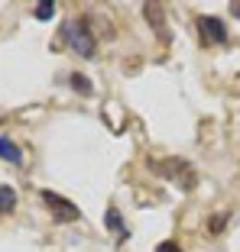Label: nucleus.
I'll use <instances>...</instances> for the list:
<instances>
[{
  "label": "nucleus",
  "instance_id": "nucleus-1",
  "mask_svg": "<svg viewBox=\"0 0 240 252\" xmlns=\"http://www.w3.org/2000/svg\"><path fill=\"white\" fill-rule=\"evenodd\" d=\"M65 36H68V45L75 49L81 59H91L94 55V32L88 30V20H78V23H72V26H65Z\"/></svg>",
  "mask_w": 240,
  "mask_h": 252
},
{
  "label": "nucleus",
  "instance_id": "nucleus-2",
  "mask_svg": "<svg viewBox=\"0 0 240 252\" xmlns=\"http://www.w3.org/2000/svg\"><path fill=\"white\" fill-rule=\"evenodd\" d=\"M42 200L49 204V210H52V217L59 223H72V220H78V217H81V210H78L72 200H65L62 194H55V191H42Z\"/></svg>",
  "mask_w": 240,
  "mask_h": 252
},
{
  "label": "nucleus",
  "instance_id": "nucleus-3",
  "mask_svg": "<svg viewBox=\"0 0 240 252\" xmlns=\"http://www.w3.org/2000/svg\"><path fill=\"white\" fill-rule=\"evenodd\" d=\"M162 175H169L172 181H182V188L185 191H192L195 188V171H192V165L188 162H182V158H169V162H162V165H156Z\"/></svg>",
  "mask_w": 240,
  "mask_h": 252
},
{
  "label": "nucleus",
  "instance_id": "nucleus-4",
  "mask_svg": "<svg viewBox=\"0 0 240 252\" xmlns=\"http://www.w3.org/2000/svg\"><path fill=\"white\" fill-rule=\"evenodd\" d=\"M198 32H201L204 42H227V30H224V20H218V16H198Z\"/></svg>",
  "mask_w": 240,
  "mask_h": 252
},
{
  "label": "nucleus",
  "instance_id": "nucleus-5",
  "mask_svg": "<svg viewBox=\"0 0 240 252\" xmlns=\"http://www.w3.org/2000/svg\"><path fill=\"white\" fill-rule=\"evenodd\" d=\"M146 20H150V26H156L159 39H162V42H169V30H165V10L159 7V3H146Z\"/></svg>",
  "mask_w": 240,
  "mask_h": 252
},
{
  "label": "nucleus",
  "instance_id": "nucleus-6",
  "mask_svg": "<svg viewBox=\"0 0 240 252\" xmlns=\"http://www.w3.org/2000/svg\"><path fill=\"white\" fill-rule=\"evenodd\" d=\"M104 223H107V230H111V233H117V236H127V226H123V220H120V210H117V207H107Z\"/></svg>",
  "mask_w": 240,
  "mask_h": 252
},
{
  "label": "nucleus",
  "instance_id": "nucleus-7",
  "mask_svg": "<svg viewBox=\"0 0 240 252\" xmlns=\"http://www.w3.org/2000/svg\"><path fill=\"white\" fill-rule=\"evenodd\" d=\"M13 204H16V191L10 185H3V188H0V214H10Z\"/></svg>",
  "mask_w": 240,
  "mask_h": 252
},
{
  "label": "nucleus",
  "instance_id": "nucleus-8",
  "mask_svg": "<svg viewBox=\"0 0 240 252\" xmlns=\"http://www.w3.org/2000/svg\"><path fill=\"white\" fill-rule=\"evenodd\" d=\"M0 158H7V162H23V152L10 139H0Z\"/></svg>",
  "mask_w": 240,
  "mask_h": 252
},
{
  "label": "nucleus",
  "instance_id": "nucleus-9",
  "mask_svg": "<svg viewBox=\"0 0 240 252\" xmlns=\"http://www.w3.org/2000/svg\"><path fill=\"white\" fill-rule=\"evenodd\" d=\"M72 88H75L81 97H91V91H94V88H91V81L84 78V74H78V71L72 74Z\"/></svg>",
  "mask_w": 240,
  "mask_h": 252
},
{
  "label": "nucleus",
  "instance_id": "nucleus-10",
  "mask_svg": "<svg viewBox=\"0 0 240 252\" xmlns=\"http://www.w3.org/2000/svg\"><path fill=\"white\" fill-rule=\"evenodd\" d=\"M52 13H55V3H52V0H42V3H36V20H49Z\"/></svg>",
  "mask_w": 240,
  "mask_h": 252
},
{
  "label": "nucleus",
  "instance_id": "nucleus-11",
  "mask_svg": "<svg viewBox=\"0 0 240 252\" xmlns=\"http://www.w3.org/2000/svg\"><path fill=\"white\" fill-rule=\"evenodd\" d=\"M224 223H227V214H214V220H211V230L221 233V230H224Z\"/></svg>",
  "mask_w": 240,
  "mask_h": 252
},
{
  "label": "nucleus",
  "instance_id": "nucleus-12",
  "mask_svg": "<svg viewBox=\"0 0 240 252\" xmlns=\"http://www.w3.org/2000/svg\"><path fill=\"white\" fill-rule=\"evenodd\" d=\"M156 252H182V249H179V243L165 239V243H159V246H156Z\"/></svg>",
  "mask_w": 240,
  "mask_h": 252
},
{
  "label": "nucleus",
  "instance_id": "nucleus-13",
  "mask_svg": "<svg viewBox=\"0 0 240 252\" xmlns=\"http://www.w3.org/2000/svg\"><path fill=\"white\" fill-rule=\"evenodd\" d=\"M231 10H234V16L240 20V3H231Z\"/></svg>",
  "mask_w": 240,
  "mask_h": 252
}]
</instances>
